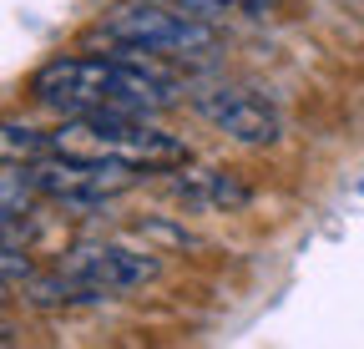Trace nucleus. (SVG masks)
<instances>
[{
  "label": "nucleus",
  "instance_id": "423d86ee",
  "mask_svg": "<svg viewBox=\"0 0 364 349\" xmlns=\"http://www.w3.org/2000/svg\"><path fill=\"white\" fill-rule=\"evenodd\" d=\"M61 264L86 279L91 289H102L107 299L112 294H132V289H147L157 279V253L152 248H127V243H76Z\"/></svg>",
  "mask_w": 364,
  "mask_h": 349
},
{
  "label": "nucleus",
  "instance_id": "f257e3e1",
  "mask_svg": "<svg viewBox=\"0 0 364 349\" xmlns=\"http://www.w3.org/2000/svg\"><path fill=\"white\" fill-rule=\"evenodd\" d=\"M31 97L41 107H56L61 117L81 112H162L177 102L172 76L157 66V56L112 46L107 56H56L31 76Z\"/></svg>",
  "mask_w": 364,
  "mask_h": 349
},
{
  "label": "nucleus",
  "instance_id": "9d476101",
  "mask_svg": "<svg viewBox=\"0 0 364 349\" xmlns=\"http://www.w3.org/2000/svg\"><path fill=\"white\" fill-rule=\"evenodd\" d=\"M193 16H208V21H223V16H268L273 0H182Z\"/></svg>",
  "mask_w": 364,
  "mask_h": 349
},
{
  "label": "nucleus",
  "instance_id": "20e7f679",
  "mask_svg": "<svg viewBox=\"0 0 364 349\" xmlns=\"http://www.w3.org/2000/svg\"><path fill=\"white\" fill-rule=\"evenodd\" d=\"M26 172H31V183L46 203H61V208H76V213H91V208H107V203L127 198L136 188V178H142L127 162L76 157V152H51L41 162H26Z\"/></svg>",
  "mask_w": 364,
  "mask_h": 349
},
{
  "label": "nucleus",
  "instance_id": "39448f33",
  "mask_svg": "<svg viewBox=\"0 0 364 349\" xmlns=\"http://www.w3.org/2000/svg\"><path fill=\"white\" fill-rule=\"evenodd\" d=\"M193 112L218 127L223 137H233L243 147H273L284 137V117L263 92L253 86H238V81H218V86H198L193 92Z\"/></svg>",
  "mask_w": 364,
  "mask_h": 349
},
{
  "label": "nucleus",
  "instance_id": "f03ea898",
  "mask_svg": "<svg viewBox=\"0 0 364 349\" xmlns=\"http://www.w3.org/2000/svg\"><path fill=\"white\" fill-rule=\"evenodd\" d=\"M56 152H76V157H112L127 162L136 172H167L188 162V142L167 127H157L142 112H81L66 117L51 132Z\"/></svg>",
  "mask_w": 364,
  "mask_h": 349
},
{
  "label": "nucleus",
  "instance_id": "0eeeda50",
  "mask_svg": "<svg viewBox=\"0 0 364 349\" xmlns=\"http://www.w3.org/2000/svg\"><path fill=\"white\" fill-rule=\"evenodd\" d=\"M167 193L188 213H233V208H243L253 198L248 183H238L233 172H223V167H188V162L167 178Z\"/></svg>",
  "mask_w": 364,
  "mask_h": 349
},
{
  "label": "nucleus",
  "instance_id": "1a4fd4ad",
  "mask_svg": "<svg viewBox=\"0 0 364 349\" xmlns=\"http://www.w3.org/2000/svg\"><path fill=\"white\" fill-rule=\"evenodd\" d=\"M0 147H6V162H41V157L56 152L51 132L26 127V122H6V137H0Z\"/></svg>",
  "mask_w": 364,
  "mask_h": 349
},
{
  "label": "nucleus",
  "instance_id": "7ed1b4c3",
  "mask_svg": "<svg viewBox=\"0 0 364 349\" xmlns=\"http://www.w3.org/2000/svg\"><path fill=\"white\" fill-rule=\"evenodd\" d=\"M107 46H132L147 51L157 61H203L218 46V31L208 16L177 11V6H157V0H132V6H117L102 31Z\"/></svg>",
  "mask_w": 364,
  "mask_h": 349
},
{
  "label": "nucleus",
  "instance_id": "6e6552de",
  "mask_svg": "<svg viewBox=\"0 0 364 349\" xmlns=\"http://www.w3.org/2000/svg\"><path fill=\"white\" fill-rule=\"evenodd\" d=\"M21 289H26L21 299L36 304V309H86V304H102V299H107L102 289H91L86 279H76L66 264H61L56 274H31Z\"/></svg>",
  "mask_w": 364,
  "mask_h": 349
}]
</instances>
